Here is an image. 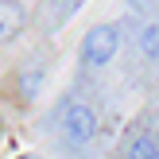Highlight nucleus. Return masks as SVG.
I'll use <instances>...</instances> for the list:
<instances>
[{"label": "nucleus", "instance_id": "1", "mask_svg": "<svg viewBox=\"0 0 159 159\" xmlns=\"http://www.w3.org/2000/svg\"><path fill=\"white\" fill-rule=\"evenodd\" d=\"M116 47H120L116 27L113 23H97V27H89L85 39H82V62L85 66H105V62L116 54Z\"/></svg>", "mask_w": 159, "mask_h": 159}, {"label": "nucleus", "instance_id": "2", "mask_svg": "<svg viewBox=\"0 0 159 159\" xmlns=\"http://www.w3.org/2000/svg\"><path fill=\"white\" fill-rule=\"evenodd\" d=\"M62 132H66L70 144H89L93 136H97V113H93L89 105H70L66 109V120H62Z\"/></svg>", "mask_w": 159, "mask_h": 159}, {"label": "nucleus", "instance_id": "3", "mask_svg": "<svg viewBox=\"0 0 159 159\" xmlns=\"http://www.w3.org/2000/svg\"><path fill=\"white\" fill-rule=\"evenodd\" d=\"M20 27H23V8L16 0H0V43L16 39Z\"/></svg>", "mask_w": 159, "mask_h": 159}, {"label": "nucleus", "instance_id": "4", "mask_svg": "<svg viewBox=\"0 0 159 159\" xmlns=\"http://www.w3.org/2000/svg\"><path fill=\"white\" fill-rule=\"evenodd\" d=\"M124 159H159V140L152 132H136L124 148Z\"/></svg>", "mask_w": 159, "mask_h": 159}, {"label": "nucleus", "instance_id": "5", "mask_svg": "<svg viewBox=\"0 0 159 159\" xmlns=\"http://www.w3.org/2000/svg\"><path fill=\"white\" fill-rule=\"evenodd\" d=\"M140 47H144V54H148L152 62H159V23H148V27H144Z\"/></svg>", "mask_w": 159, "mask_h": 159}, {"label": "nucleus", "instance_id": "6", "mask_svg": "<svg viewBox=\"0 0 159 159\" xmlns=\"http://www.w3.org/2000/svg\"><path fill=\"white\" fill-rule=\"evenodd\" d=\"M39 82H43V70H27V74H23V82H20V85H23V97H27V101L35 97Z\"/></svg>", "mask_w": 159, "mask_h": 159}, {"label": "nucleus", "instance_id": "7", "mask_svg": "<svg viewBox=\"0 0 159 159\" xmlns=\"http://www.w3.org/2000/svg\"><path fill=\"white\" fill-rule=\"evenodd\" d=\"M78 8H82V0H58V20H66V16H74Z\"/></svg>", "mask_w": 159, "mask_h": 159}]
</instances>
